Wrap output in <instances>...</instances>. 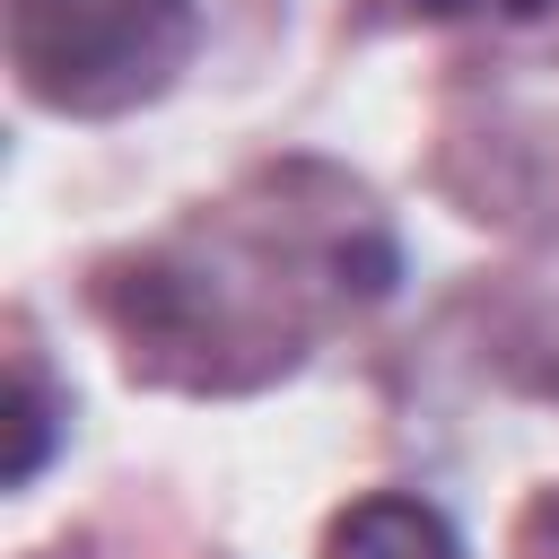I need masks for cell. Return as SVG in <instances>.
<instances>
[{
	"instance_id": "cell-1",
	"label": "cell",
	"mask_w": 559,
	"mask_h": 559,
	"mask_svg": "<svg viewBox=\"0 0 559 559\" xmlns=\"http://www.w3.org/2000/svg\"><path fill=\"white\" fill-rule=\"evenodd\" d=\"M192 44V0H17L9 52L26 87L61 114H114L157 96Z\"/></svg>"
},
{
	"instance_id": "cell-2",
	"label": "cell",
	"mask_w": 559,
	"mask_h": 559,
	"mask_svg": "<svg viewBox=\"0 0 559 559\" xmlns=\"http://www.w3.org/2000/svg\"><path fill=\"white\" fill-rule=\"evenodd\" d=\"M323 559H463V550H454V533H445L437 507H419L402 489H376V498H358L332 524Z\"/></svg>"
},
{
	"instance_id": "cell-3",
	"label": "cell",
	"mask_w": 559,
	"mask_h": 559,
	"mask_svg": "<svg viewBox=\"0 0 559 559\" xmlns=\"http://www.w3.org/2000/svg\"><path fill=\"white\" fill-rule=\"evenodd\" d=\"M9 419H17V445H9V480H35V472H44V445H52V411H44V393H35V376L17 384V402H9Z\"/></svg>"
},
{
	"instance_id": "cell-4",
	"label": "cell",
	"mask_w": 559,
	"mask_h": 559,
	"mask_svg": "<svg viewBox=\"0 0 559 559\" xmlns=\"http://www.w3.org/2000/svg\"><path fill=\"white\" fill-rule=\"evenodd\" d=\"M411 9H428V17H463V9H480V0H411Z\"/></svg>"
},
{
	"instance_id": "cell-5",
	"label": "cell",
	"mask_w": 559,
	"mask_h": 559,
	"mask_svg": "<svg viewBox=\"0 0 559 559\" xmlns=\"http://www.w3.org/2000/svg\"><path fill=\"white\" fill-rule=\"evenodd\" d=\"M498 9H515V17H533V9H550V0H498Z\"/></svg>"
}]
</instances>
